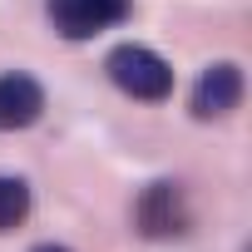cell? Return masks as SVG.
<instances>
[{"label": "cell", "mask_w": 252, "mask_h": 252, "mask_svg": "<svg viewBox=\"0 0 252 252\" xmlns=\"http://www.w3.org/2000/svg\"><path fill=\"white\" fill-rule=\"evenodd\" d=\"M104 69H109V79L129 94V99L158 104V99L173 94V69H168L154 50H144V45H119V50L104 60Z\"/></svg>", "instance_id": "6da1fadb"}, {"label": "cell", "mask_w": 252, "mask_h": 252, "mask_svg": "<svg viewBox=\"0 0 252 252\" xmlns=\"http://www.w3.org/2000/svg\"><path fill=\"white\" fill-rule=\"evenodd\" d=\"M45 10L64 40H89L119 20H129V0H50Z\"/></svg>", "instance_id": "7a4b0ae2"}, {"label": "cell", "mask_w": 252, "mask_h": 252, "mask_svg": "<svg viewBox=\"0 0 252 252\" xmlns=\"http://www.w3.org/2000/svg\"><path fill=\"white\" fill-rule=\"evenodd\" d=\"M188 203L178 183H149L139 198V232L144 237H183L188 232Z\"/></svg>", "instance_id": "3957f363"}, {"label": "cell", "mask_w": 252, "mask_h": 252, "mask_svg": "<svg viewBox=\"0 0 252 252\" xmlns=\"http://www.w3.org/2000/svg\"><path fill=\"white\" fill-rule=\"evenodd\" d=\"M237 99H242V69L227 64V60L208 64L198 74V84H193V114L198 119H222V114L237 109Z\"/></svg>", "instance_id": "277c9868"}, {"label": "cell", "mask_w": 252, "mask_h": 252, "mask_svg": "<svg viewBox=\"0 0 252 252\" xmlns=\"http://www.w3.org/2000/svg\"><path fill=\"white\" fill-rule=\"evenodd\" d=\"M45 109V89L30 74H0V129H25Z\"/></svg>", "instance_id": "5b68a950"}, {"label": "cell", "mask_w": 252, "mask_h": 252, "mask_svg": "<svg viewBox=\"0 0 252 252\" xmlns=\"http://www.w3.org/2000/svg\"><path fill=\"white\" fill-rule=\"evenodd\" d=\"M25 213H30V188L20 178H0V232L20 227Z\"/></svg>", "instance_id": "8992f818"}, {"label": "cell", "mask_w": 252, "mask_h": 252, "mask_svg": "<svg viewBox=\"0 0 252 252\" xmlns=\"http://www.w3.org/2000/svg\"><path fill=\"white\" fill-rule=\"evenodd\" d=\"M35 252H69V247H55V242H45V247H35Z\"/></svg>", "instance_id": "52a82bcc"}]
</instances>
